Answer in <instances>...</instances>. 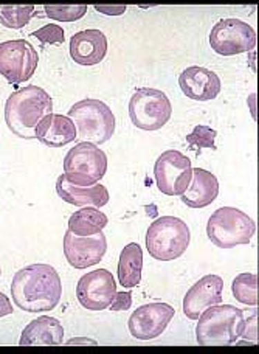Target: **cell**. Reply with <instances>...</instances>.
Segmentation results:
<instances>
[{"label":"cell","instance_id":"cell-1","mask_svg":"<svg viewBox=\"0 0 259 354\" xmlns=\"http://www.w3.org/2000/svg\"><path fill=\"white\" fill-rule=\"evenodd\" d=\"M11 297L22 311L33 314L53 311L62 297L61 277L50 264L25 266L12 277Z\"/></svg>","mask_w":259,"mask_h":354},{"label":"cell","instance_id":"cell-2","mask_svg":"<svg viewBox=\"0 0 259 354\" xmlns=\"http://www.w3.org/2000/svg\"><path fill=\"white\" fill-rule=\"evenodd\" d=\"M52 112L53 100L47 91L37 86H25L6 100L5 122L15 136L33 140L36 126Z\"/></svg>","mask_w":259,"mask_h":354},{"label":"cell","instance_id":"cell-3","mask_svg":"<svg viewBox=\"0 0 259 354\" xmlns=\"http://www.w3.org/2000/svg\"><path fill=\"white\" fill-rule=\"evenodd\" d=\"M245 331L244 311L233 305H213L199 315L195 340L202 346L233 345Z\"/></svg>","mask_w":259,"mask_h":354},{"label":"cell","instance_id":"cell-4","mask_svg":"<svg viewBox=\"0 0 259 354\" xmlns=\"http://www.w3.org/2000/svg\"><path fill=\"white\" fill-rule=\"evenodd\" d=\"M67 117L77 126L81 142H88L93 145H103L109 142L115 132V115L109 106L99 100L87 98L75 103Z\"/></svg>","mask_w":259,"mask_h":354},{"label":"cell","instance_id":"cell-5","mask_svg":"<svg viewBox=\"0 0 259 354\" xmlns=\"http://www.w3.org/2000/svg\"><path fill=\"white\" fill-rule=\"evenodd\" d=\"M191 243V232L185 221L177 216H162L149 225L146 248L159 261H173L185 254Z\"/></svg>","mask_w":259,"mask_h":354},{"label":"cell","instance_id":"cell-6","mask_svg":"<svg viewBox=\"0 0 259 354\" xmlns=\"http://www.w3.org/2000/svg\"><path fill=\"white\" fill-rule=\"evenodd\" d=\"M256 232V224L247 213L235 207H222L207 223V235L219 249H233L249 244Z\"/></svg>","mask_w":259,"mask_h":354},{"label":"cell","instance_id":"cell-7","mask_svg":"<svg viewBox=\"0 0 259 354\" xmlns=\"http://www.w3.org/2000/svg\"><path fill=\"white\" fill-rule=\"evenodd\" d=\"M106 171L107 156L93 143L81 142L75 145L64 159L66 179L77 187L97 185Z\"/></svg>","mask_w":259,"mask_h":354},{"label":"cell","instance_id":"cell-8","mask_svg":"<svg viewBox=\"0 0 259 354\" xmlns=\"http://www.w3.org/2000/svg\"><path fill=\"white\" fill-rule=\"evenodd\" d=\"M173 115V104L165 92L153 87L137 88L129 101L132 124L142 131H159Z\"/></svg>","mask_w":259,"mask_h":354},{"label":"cell","instance_id":"cell-9","mask_svg":"<svg viewBox=\"0 0 259 354\" xmlns=\"http://www.w3.org/2000/svg\"><path fill=\"white\" fill-rule=\"evenodd\" d=\"M39 55L31 42L12 39L0 42V75L10 84H21L33 78Z\"/></svg>","mask_w":259,"mask_h":354},{"label":"cell","instance_id":"cell-10","mask_svg":"<svg viewBox=\"0 0 259 354\" xmlns=\"http://www.w3.org/2000/svg\"><path fill=\"white\" fill-rule=\"evenodd\" d=\"M210 46L220 56L247 53L256 47V31L241 19H222L210 31Z\"/></svg>","mask_w":259,"mask_h":354},{"label":"cell","instance_id":"cell-11","mask_svg":"<svg viewBox=\"0 0 259 354\" xmlns=\"http://www.w3.org/2000/svg\"><path fill=\"white\" fill-rule=\"evenodd\" d=\"M157 188L166 196H182L191 183V160L180 151L169 149L162 153L154 165Z\"/></svg>","mask_w":259,"mask_h":354},{"label":"cell","instance_id":"cell-12","mask_svg":"<svg viewBox=\"0 0 259 354\" xmlns=\"http://www.w3.org/2000/svg\"><path fill=\"white\" fill-rule=\"evenodd\" d=\"M117 295V281L112 272L97 269L79 278L77 284V297L79 305L88 311H104Z\"/></svg>","mask_w":259,"mask_h":354},{"label":"cell","instance_id":"cell-13","mask_svg":"<svg viewBox=\"0 0 259 354\" xmlns=\"http://www.w3.org/2000/svg\"><path fill=\"white\" fill-rule=\"evenodd\" d=\"M174 315L175 309L168 303H148L131 314L129 333L138 340H154L165 333Z\"/></svg>","mask_w":259,"mask_h":354},{"label":"cell","instance_id":"cell-14","mask_svg":"<svg viewBox=\"0 0 259 354\" xmlns=\"http://www.w3.org/2000/svg\"><path fill=\"white\" fill-rule=\"evenodd\" d=\"M62 248H64L66 260L72 268L87 269L103 260L107 252V239L103 232L95 236H77L67 230Z\"/></svg>","mask_w":259,"mask_h":354},{"label":"cell","instance_id":"cell-15","mask_svg":"<svg viewBox=\"0 0 259 354\" xmlns=\"http://www.w3.org/2000/svg\"><path fill=\"white\" fill-rule=\"evenodd\" d=\"M224 280L219 275H205L195 281L183 299V314L198 320L207 308L222 303Z\"/></svg>","mask_w":259,"mask_h":354},{"label":"cell","instance_id":"cell-16","mask_svg":"<svg viewBox=\"0 0 259 354\" xmlns=\"http://www.w3.org/2000/svg\"><path fill=\"white\" fill-rule=\"evenodd\" d=\"M179 86L185 97L194 101H210L220 93L222 83L210 68L191 66L180 73Z\"/></svg>","mask_w":259,"mask_h":354},{"label":"cell","instance_id":"cell-17","mask_svg":"<svg viewBox=\"0 0 259 354\" xmlns=\"http://www.w3.org/2000/svg\"><path fill=\"white\" fill-rule=\"evenodd\" d=\"M107 48H109V44L103 31L97 28L83 30L72 36L70 58L78 66H97L106 58Z\"/></svg>","mask_w":259,"mask_h":354},{"label":"cell","instance_id":"cell-18","mask_svg":"<svg viewBox=\"0 0 259 354\" xmlns=\"http://www.w3.org/2000/svg\"><path fill=\"white\" fill-rule=\"evenodd\" d=\"M35 136L42 145L48 148H62L77 140V126L70 117L50 113L36 126Z\"/></svg>","mask_w":259,"mask_h":354},{"label":"cell","instance_id":"cell-19","mask_svg":"<svg viewBox=\"0 0 259 354\" xmlns=\"http://www.w3.org/2000/svg\"><path fill=\"white\" fill-rule=\"evenodd\" d=\"M56 193L67 204L75 207H95L101 208L109 204V192L104 185L97 183L92 187H77L66 179L64 174H61L56 180Z\"/></svg>","mask_w":259,"mask_h":354},{"label":"cell","instance_id":"cell-20","mask_svg":"<svg viewBox=\"0 0 259 354\" xmlns=\"http://www.w3.org/2000/svg\"><path fill=\"white\" fill-rule=\"evenodd\" d=\"M64 340V326L50 315H41L25 326L21 334V346H58Z\"/></svg>","mask_w":259,"mask_h":354},{"label":"cell","instance_id":"cell-21","mask_svg":"<svg viewBox=\"0 0 259 354\" xmlns=\"http://www.w3.org/2000/svg\"><path fill=\"white\" fill-rule=\"evenodd\" d=\"M219 196V180L211 171L204 168H193L191 183L180 198L189 208H205L211 205Z\"/></svg>","mask_w":259,"mask_h":354},{"label":"cell","instance_id":"cell-22","mask_svg":"<svg viewBox=\"0 0 259 354\" xmlns=\"http://www.w3.org/2000/svg\"><path fill=\"white\" fill-rule=\"evenodd\" d=\"M143 250L140 244L131 243L124 245L118 260V281L123 288H135L142 281Z\"/></svg>","mask_w":259,"mask_h":354},{"label":"cell","instance_id":"cell-23","mask_svg":"<svg viewBox=\"0 0 259 354\" xmlns=\"http://www.w3.org/2000/svg\"><path fill=\"white\" fill-rule=\"evenodd\" d=\"M109 223L106 214L95 207H83L68 219V230L77 236H95Z\"/></svg>","mask_w":259,"mask_h":354},{"label":"cell","instance_id":"cell-24","mask_svg":"<svg viewBox=\"0 0 259 354\" xmlns=\"http://www.w3.org/2000/svg\"><path fill=\"white\" fill-rule=\"evenodd\" d=\"M35 5H0V25L5 28L21 30L35 16Z\"/></svg>","mask_w":259,"mask_h":354},{"label":"cell","instance_id":"cell-25","mask_svg":"<svg viewBox=\"0 0 259 354\" xmlns=\"http://www.w3.org/2000/svg\"><path fill=\"white\" fill-rule=\"evenodd\" d=\"M231 292L236 301L249 306L258 305V277L255 274L238 275L231 284Z\"/></svg>","mask_w":259,"mask_h":354},{"label":"cell","instance_id":"cell-26","mask_svg":"<svg viewBox=\"0 0 259 354\" xmlns=\"http://www.w3.org/2000/svg\"><path fill=\"white\" fill-rule=\"evenodd\" d=\"M216 137H218V132L216 129L210 128V126H204V124H198L195 128L193 129L191 134L186 136V143L189 145V148L195 149L198 153L195 154H200V151L204 148H210L213 151H216Z\"/></svg>","mask_w":259,"mask_h":354},{"label":"cell","instance_id":"cell-27","mask_svg":"<svg viewBox=\"0 0 259 354\" xmlns=\"http://www.w3.org/2000/svg\"><path fill=\"white\" fill-rule=\"evenodd\" d=\"M44 11L53 21L75 22L87 15V5H46Z\"/></svg>","mask_w":259,"mask_h":354},{"label":"cell","instance_id":"cell-28","mask_svg":"<svg viewBox=\"0 0 259 354\" xmlns=\"http://www.w3.org/2000/svg\"><path fill=\"white\" fill-rule=\"evenodd\" d=\"M33 37H37V41H41L44 46H59L66 41V31L64 28H61L59 25L56 24H48L46 27H42L39 30H36L31 33Z\"/></svg>","mask_w":259,"mask_h":354},{"label":"cell","instance_id":"cell-29","mask_svg":"<svg viewBox=\"0 0 259 354\" xmlns=\"http://www.w3.org/2000/svg\"><path fill=\"white\" fill-rule=\"evenodd\" d=\"M131 306H132V292L131 290H126V292H117L115 300H113V303L109 308L113 313H118V311H128Z\"/></svg>","mask_w":259,"mask_h":354},{"label":"cell","instance_id":"cell-30","mask_svg":"<svg viewBox=\"0 0 259 354\" xmlns=\"http://www.w3.org/2000/svg\"><path fill=\"white\" fill-rule=\"evenodd\" d=\"M95 10L103 12L106 16H122L123 12L128 10L126 8V5H119V6H103V5H97L95 6Z\"/></svg>","mask_w":259,"mask_h":354},{"label":"cell","instance_id":"cell-31","mask_svg":"<svg viewBox=\"0 0 259 354\" xmlns=\"http://www.w3.org/2000/svg\"><path fill=\"white\" fill-rule=\"evenodd\" d=\"M12 314V303L3 292H0V319Z\"/></svg>","mask_w":259,"mask_h":354},{"label":"cell","instance_id":"cell-32","mask_svg":"<svg viewBox=\"0 0 259 354\" xmlns=\"http://www.w3.org/2000/svg\"><path fill=\"white\" fill-rule=\"evenodd\" d=\"M77 344H90V345H97V342H93V340H70L67 345H77Z\"/></svg>","mask_w":259,"mask_h":354},{"label":"cell","instance_id":"cell-33","mask_svg":"<svg viewBox=\"0 0 259 354\" xmlns=\"http://www.w3.org/2000/svg\"><path fill=\"white\" fill-rule=\"evenodd\" d=\"M0 275H2V269H0Z\"/></svg>","mask_w":259,"mask_h":354}]
</instances>
